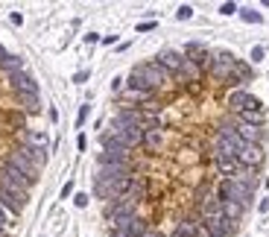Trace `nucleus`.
I'll use <instances>...</instances> for the list:
<instances>
[{
	"label": "nucleus",
	"mask_w": 269,
	"mask_h": 237,
	"mask_svg": "<svg viewBox=\"0 0 269 237\" xmlns=\"http://www.w3.org/2000/svg\"><path fill=\"white\" fill-rule=\"evenodd\" d=\"M261 214H269V196L264 199V202H261Z\"/></svg>",
	"instance_id": "nucleus-40"
},
{
	"label": "nucleus",
	"mask_w": 269,
	"mask_h": 237,
	"mask_svg": "<svg viewBox=\"0 0 269 237\" xmlns=\"http://www.w3.org/2000/svg\"><path fill=\"white\" fill-rule=\"evenodd\" d=\"M0 205H3V208H6V211L12 214V217H18V214H21V211L27 208V205H21L18 199H12V196H9V193H3V190H0Z\"/></svg>",
	"instance_id": "nucleus-22"
},
{
	"label": "nucleus",
	"mask_w": 269,
	"mask_h": 237,
	"mask_svg": "<svg viewBox=\"0 0 269 237\" xmlns=\"http://www.w3.org/2000/svg\"><path fill=\"white\" fill-rule=\"evenodd\" d=\"M85 41H88V44H97V41H100V35H97V33H88V35H85Z\"/></svg>",
	"instance_id": "nucleus-37"
},
{
	"label": "nucleus",
	"mask_w": 269,
	"mask_h": 237,
	"mask_svg": "<svg viewBox=\"0 0 269 237\" xmlns=\"http://www.w3.org/2000/svg\"><path fill=\"white\" fill-rule=\"evenodd\" d=\"M24 146H33V149H44L47 152V146H50V138L44 135V132H38V129H33V132H24Z\"/></svg>",
	"instance_id": "nucleus-14"
},
{
	"label": "nucleus",
	"mask_w": 269,
	"mask_h": 237,
	"mask_svg": "<svg viewBox=\"0 0 269 237\" xmlns=\"http://www.w3.org/2000/svg\"><path fill=\"white\" fill-rule=\"evenodd\" d=\"M88 114H91V105H79V114H76V126H82V123L88 120Z\"/></svg>",
	"instance_id": "nucleus-26"
},
{
	"label": "nucleus",
	"mask_w": 269,
	"mask_h": 237,
	"mask_svg": "<svg viewBox=\"0 0 269 237\" xmlns=\"http://www.w3.org/2000/svg\"><path fill=\"white\" fill-rule=\"evenodd\" d=\"M202 232L208 237H231L237 229V223L225 220V217H202Z\"/></svg>",
	"instance_id": "nucleus-2"
},
{
	"label": "nucleus",
	"mask_w": 269,
	"mask_h": 237,
	"mask_svg": "<svg viewBox=\"0 0 269 237\" xmlns=\"http://www.w3.org/2000/svg\"><path fill=\"white\" fill-rule=\"evenodd\" d=\"M149 30H155V24H152V21H143V24H137V33H149Z\"/></svg>",
	"instance_id": "nucleus-32"
},
{
	"label": "nucleus",
	"mask_w": 269,
	"mask_h": 237,
	"mask_svg": "<svg viewBox=\"0 0 269 237\" xmlns=\"http://www.w3.org/2000/svg\"><path fill=\"white\" fill-rule=\"evenodd\" d=\"M85 79H88V70H79V73L73 76V82H85Z\"/></svg>",
	"instance_id": "nucleus-35"
},
{
	"label": "nucleus",
	"mask_w": 269,
	"mask_h": 237,
	"mask_svg": "<svg viewBox=\"0 0 269 237\" xmlns=\"http://www.w3.org/2000/svg\"><path fill=\"white\" fill-rule=\"evenodd\" d=\"M134 70H137V73H140V76L149 82V88H152V91H158L164 82H170V73L161 68L158 62H143V65H137Z\"/></svg>",
	"instance_id": "nucleus-4"
},
{
	"label": "nucleus",
	"mask_w": 269,
	"mask_h": 237,
	"mask_svg": "<svg viewBox=\"0 0 269 237\" xmlns=\"http://www.w3.org/2000/svg\"><path fill=\"white\" fill-rule=\"evenodd\" d=\"M0 176H3V179H9V182H15V185H21V188H27V190L33 188V182H30L24 173H18L15 167H9L6 161H3V167H0Z\"/></svg>",
	"instance_id": "nucleus-15"
},
{
	"label": "nucleus",
	"mask_w": 269,
	"mask_h": 237,
	"mask_svg": "<svg viewBox=\"0 0 269 237\" xmlns=\"http://www.w3.org/2000/svg\"><path fill=\"white\" fill-rule=\"evenodd\" d=\"M9 85H12V91H15V94H38V82H35L27 70H24V73L9 76Z\"/></svg>",
	"instance_id": "nucleus-9"
},
{
	"label": "nucleus",
	"mask_w": 269,
	"mask_h": 237,
	"mask_svg": "<svg viewBox=\"0 0 269 237\" xmlns=\"http://www.w3.org/2000/svg\"><path fill=\"white\" fill-rule=\"evenodd\" d=\"M228 105H231V111H234V114H240V111H264L261 100H258V97H252V94H249V91H243V88L231 91Z\"/></svg>",
	"instance_id": "nucleus-6"
},
{
	"label": "nucleus",
	"mask_w": 269,
	"mask_h": 237,
	"mask_svg": "<svg viewBox=\"0 0 269 237\" xmlns=\"http://www.w3.org/2000/svg\"><path fill=\"white\" fill-rule=\"evenodd\" d=\"M21 152H24V155H27V158H30V161H33V164H35L38 170H41L44 164H47V152H44V149H33V146H21Z\"/></svg>",
	"instance_id": "nucleus-20"
},
{
	"label": "nucleus",
	"mask_w": 269,
	"mask_h": 237,
	"mask_svg": "<svg viewBox=\"0 0 269 237\" xmlns=\"http://www.w3.org/2000/svg\"><path fill=\"white\" fill-rule=\"evenodd\" d=\"M264 56H267L264 47H255V50H252V62H264Z\"/></svg>",
	"instance_id": "nucleus-30"
},
{
	"label": "nucleus",
	"mask_w": 269,
	"mask_h": 237,
	"mask_svg": "<svg viewBox=\"0 0 269 237\" xmlns=\"http://www.w3.org/2000/svg\"><path fill=\"white\" fill-rule=\"evenodd\" d=\"M134 214H137V202H134L132 196H123V199H114V202L105 205V220H108L111 226L129 220V217H134Z\"/></svg>",
	"instance_id": "nucleus-1"
},
{
	"label": "nucleus",
	"mask_w": 269,
	"mask_h": 237,
	"mask_svg": "<svg viewBox=\"0 0 269 237\" xmlns=\"http://www.w3.org/2000/svg\"><path fill=\"white\" fill-rule=\"evenodd\" d=\"M6 164H9V167H15V170H18V173H24V176H27V179H30V182H33V185H35V179H38V167H35L33 161H30V158H27V155L21 152V149H15V152H9V158H6Z\"/></svg>",
	"instance_id": "nucleus-7"
},
{
	"label": "nucleus",
	"mask_w": 269,
	"mask_h": 237,
	"mask_svg": "<svg viewBox=\"0 0 269 237\" xmlns=\"http://www.w3.org/2000/svg\"><path fill=\"white\" fill-rule=\"evenodd\" d=\"M9 18H12V24H15V27H21V24H24V15H21V12H12Z\"/></svg>",
	"instance_id": "nucleus-33"
},
{
	"label": "nucleus",
	"mask_w": 269,
	"mask_h": 237,
	"mask_svg": "<svg viewBox=\"0 0 269 237\" xmlns=\"http://www.w3.org/2000/svg\"><path fill=\"white\" fill-rule=\"evenodd\" d=\"M6 59H9V53H6V47H3V44H0V65H3V62H6Z\"/></svg>",
	"instance_id": "nucleus-39"
},
{
	"label": "nucleus",
	"mask_w": 269,
	"mask_h": 237,
	"mask_svg": "<svg viewBox=\"0 0 269 237\" xmlns=\"http://www.w3.org/2000/svg\"><path fill=\"white\" fill-rule=\"evenodd\" d=\"M73 202H76V208H85V205H88V196H85V193H76Z\"/></svg>",
	"instance_id": "nucleus-31"
},
{
	"label": "nucleus",
	"mask_w": 269,
	"mask_h": 237,
	"mask_svg": "<svg viewBox=\"0 0 269 237\" xmlns=\"http://www.w3.org/2000/svg\"><path fill=\"white\" fill-rule=\"evenodd\" d=\"M76 146H79V149H85V146H88V141H85V135H79V138H76Z\"/></svg>",
	"instance_id": "nucleus-38"
},
{
	"label": "nucleus",
	"mask_w": 269,
	"mask_h": 237,
	"mask_svg": "<svg viewBox=\"0 0 269 237\" xmlns=\"http://www.w3.org/2000/svg\"><path fill=\"white\" fill-rule=\"evenodd\" d=\"M70 193H73V182H67L65 188H62V199H67V196H70Z\"/></svg>",
	"instance_id": "nucleus-34"
},
{
	"label": "nucleus",
	"mask_w": 269,
	"mask_h": 237,
	"mask_svg": "<svg viewBox=\"0 0 269 237\" xmlns=\"http://www.w3.org/2000/svg\"><path fill=\"white\" fill-rule=\"evenodd\" d=\"M240 12V18L243 21H249V24H261L264 18H261V12H255V9H237Z\"/></svg>",
	"instance_id": "nucleus-25"
},
{
	"label": "nucleus",
	"mask_w": 269,
	"mask_h": 237,
	"mask_svg": "<svg viewBox=\"0 0 269 237\" xmlns=\"http://www.w3.org/2000/svg\"><path fill=\"white\" fill-rule=\"evenodd\" d=\"M18 100H21V105L27 108V111H38V94H18Z\"/></svg>",
	"instance_id": "nucleus-24"
},
{
	"label": "nucleus",
	"mask_w": 269,
	"mask_h": 237,
	"mask_svg": "<svg viewBox=\"0 0 269 237\" xmlns=\"http://www.w3.org/2000/svg\"><path fill=\"white\" fill-rule=\"evenodd\" d=\"M161 143H164V129H143V146H146V149L158 152Z\"/></svg>",
	"instance_id": "nucleus-16"
},
{
	"label": "nucleus",
	"mask_w": 269,
	"mask_h": 237,
	"mask_svg": "<svg viewBox=\"0 0 269 237\" xmlns=\"http://www.w3.org/2000/svg\"><path fill=\"white\" fill-rule=\"evenodd\" d=\"M0 237H3V229H0Z\"/></svg>",
	"instance_id": "nucleus-41"
},
{
	"label": "nucleus",
	"mask_w": 269,
	"mask_h": 237,
	"mask_svg": "<svg viewBox=\"0 0 269 237\" xmlns=\"http://www.w3.org/2000/svg\"><path fill=\"white\" fill-rule=\"evenodd\" d=\"M234 12H237L234 3H223V6H220V15H234Z\"/></svg>",
	"instance_id": "nucleus-29"
},
{
	"label": "nucleus",
	"mask_w": 269,
	"mask_h": 237,
	"mask_svg": "<svg viewBox=\"0 0 269 237\" xmlns=\"http://www.w3.org/2000/svg\"><path fill=\"white\" fill-rule=\"evenodd\" d=\"M237 161H240V167H261V161H264V149L258 146V143H249L240 155H237Z\"/></svg>",
	"instance_id": "nucleus-11"
},
{
	"label": "nucleus",
	"mask_w": 269,
	"mask_h": 237,
	"mask_svg": "<svg viewBox=\"0 0 269 237\" xmlns=\"http://www.w3.org/2000/svg\"><path fill=\"white\" fill-rule=\"evenodd\" d=\"M237 132H240V138H243L246 143H258V146H261V141H264V129H261V126H249V123H237Z\"/></svg>",
	"instance_id": "nucleus-13"
},
{
	"label": "nucleus",
	"mask_w": 269,
	"mask_h": 237,
	"mask_svg": "<svg viewBox=\"0 0 269 237\" xmlns=\"http://www.w3.org/2000/svg\"><path fill=\"white\" fill-rule=\"evenodd\" d=\"M0 190H3V193H9L12 199H18L21 205H27V199H30V196H27V193H30L27 188H21V185L9 182V179H3V176H0Z\"/></svg>",
	"instance_id": "nucleus-12"
},
{
	"label": "nucleus",
	"mask_w": 269,
	"mask_h": 237,
	"mask_svg": "<svg viewBox=\"0 0 269 237\" xmlns=\"http://www.w3.org/2000/svg\"><path fill=\"white\" fill-rule=\"evenodd\" d=\"M223 217H225V220H231V223H237V220L243 217V205H237V202H223Z\"/></svg>",
	"instance_id": "nucleus-23"
},
{
	"label": "nucleus",
	"mask_w": 269,
	"mask_h": 237,
	"mask_svg": "<svg viewBox=\"0 0 269 237\" xmlns=\"http://www.w3.org/2000/svg\"><path fill=\"white\" fill-rule=\"evenodd\" d=\"M111 135L117 138L129 152L137 149V146H143V129H137V126H120V123H111Z\"/></svg>",
	"instance_id": "nucleus-3"
},
{
	"label": "nucleus",
	"mask_w": 269,
	"mask_h": 237,
	"mask_svg": "<svg viewBox=\"0 0 269 237\" xmlns=\"http://www.w3.org/2000/svg\"><path fill=\"white\" fill-rule=\"evenodd\" d=\"M190 15H193V9H190V6H179V12H176V18H179V21H187Z\"/></svg>",
	"instance_id": "nucleus-27"
},
{
	"label": "nucleus",
	"mask_w": 269,
	"mask_h": 237,
	"mask_svg": "<svg viewBox=\"0 0 269 237\" xmlns=\"http://www.w3.org/2000/svg\"><path fill=\"white\" fill-rule=\"evenodd\" d=\"M111 88H114V91H120V88H123V76H114V82H111Z\"/></svg>",
	"instance_id": "nucleus-36"
},
{
	"label": "nucleus",
	"mask_w": 269,
	"mask_h": 237,
	"mask_svg": "<svg viewBox=\"0 0 269 237\" xmlns=\"http://www.w3.org/2000/svg\"><path fill=\"white\" fill-rule=\"evenodd\" d=\"M234 117H237V123H249V126H261L264 123V111H240Z\"/></svg>",
	"instance_id": "nucleus-21"
},
{
	"label": "nucleus",
	"mask_w": 269,
	"mask_h": 237,
	"mask_svg": "<svg viewBox=\"0 0 269 237\" xmlns=\"http://www.w3.org/2000/svg\"><path fill=\"white\" fill-rule=\"evenodd\" d=\"M149 232L146 229V223H143V217H129V220H123V223H117V226H111V237H143Z\"/></svg>",
	"instance_id": "nucleus-5"
},
{
	"label": "nucleus",
	"mask_w": 269,
	"mask_h": 237,
	"mask_svg": "<svg viewBox=\"0 0 269 237\" xmlns=\"http://www.w3.org/2000/svg\"><path fill=\"white\" fill-rule=\"evenodd\" d=\"M9 217H12V214H9V211L0 205V229H6V226H9Z\"/></svg>",
	"instance_id": "nucleus-28"
},
{
	"label": "nucleus",
	"mask_w": 269,
	"mask_h": 237,
	"mask_svg": "<svg viewBox=\"0 0 269 237\" xmlns=\"http://www.w3.org/2000/svg\"><path fill=\"white\" fill-rule=\"evenodd\" d=\"M199 76H202V70L196 68L193 62H187V59H184V65H181V70L176 73V79H179V82H196Z\"/></svg>",
	"instance_id": "nucleus-17"
},
{
	"label": "nucleus",
	"mask_w": 269,
	"mask_h": 237,
	"mask_svg": "<svg viewBox=\"0 0 269 237\" xmlns=\"http://www.w3.org/2000/svg\"><path fill=\"white\" fill-rule=\"evenodd\" d=\"M184 59L193 62L199 70H211V62H214V56H211L202 44H196V41H190V44L184 47Z\"/></svg>",
	"instance_id": "nucleus-8"
},
{
	"label": "nucleus",
	"mask_w": 269,
	"mask_h": 237,
	"mask_svg": "<svg viewBox=\"0 0 269 237\" xmlns=\"http://www.w3.org/2000/svg\"><path fill=\"white\" fill-rule=\"evenodd\" d=\"M155 62H158L161 68L167 70L170 76H176V73L181 70V65H184V56H181L179 50H164V53H161V56H158Z\"/></svg>",
	"instance_id": "nucleus-10"
},
{
	"label": "nucleus",
	"mask_w": 269,
	"mask_h": 237,
	"mask_svg": "<svg viewBox=\"0 0 269 237\" xmlns=\"http://www.w3.org/2000/svg\"><path fill=\"white\" fill-rule=\"evenodd\" d=\"M0 70L6 73V76H15V73H24V59L21 56H9L3 65H0Z\"/></svg>",
	"instance_id": "nucleus-19"
},
{
	"label": "nucleus",
	"mask_w": 269,
	"mask_h": 237,
	"mask_svg": "<svg viewBox=\"0 0 269 237\" xmlns=\"http://www.w3.org/2000/svg\"><path fill=\"white\" fill-rule=\"evenodd\" d=\"M202 217H223V202L217 196L202 199Z\"/></svg>",
	"instance_id": "nucleus-18"
}]
</instances>
